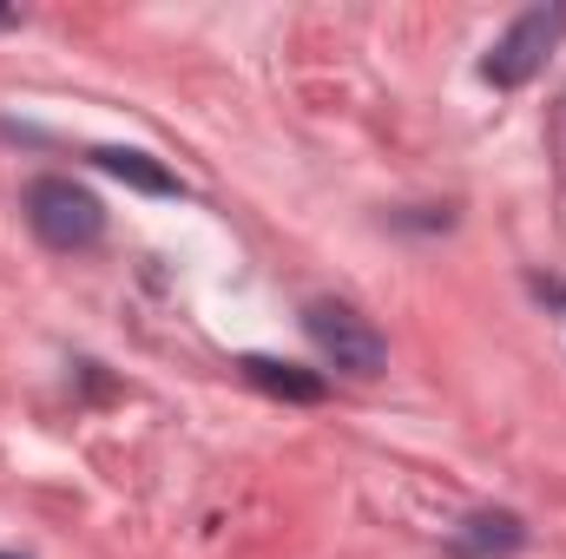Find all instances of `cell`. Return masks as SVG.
Segmentation results:
<instances>
[{
  "instance_id": "1",
  "label": "cell",
  "mask_w": 566,
  "mask_h": 559,
  "mask_svg": "<svg viewBox=\"0 0 566 559\" xmlns=\"http://www.w3.org/2000/svg\"><path fill=\"white\" fill-rule=\"evenodd\" d=\"M27 224L53 251H86L106 231V204L86 184H73V178H33L27 184Z\"/></svg>"
},
{
  "instance_id": "2",
  "label": "cell",
  "mask_w": 566,
  "mask_h": 559,
  "mask_svg": "<svg viewBox=\"0 0 566 559\" xmlns=\"http://www.w3.org/2000/svg\"><path fill=\"white\" fill-rule=\"evenodd\" d=\"M303 329H310V342H316V356L329 362V369H343V376H382V362H389V349H382V336L369 329V316H356L349 303H310L303 309Z\"/></svg>"
},
{
  "instance_id": "3",
  "label": "cell",
  "mask_w": 566,
  "mask_h": 559,
  "mask_svg": "<svg viewBox=\"0 0 566 559\" xmlns=\"http://www.w3.org/2000/svg\"><path fill=\"white\" fill-rule=\"evenodd\" d=\"M560 33H566V7H527L501 40H494V53H488V80L494 86H527L541 66H547V53L560 46Z\"/></svg>"
},
{
  "instance_id": "4",
  "label": "cell",
  "mask_w": 566,
  "mask_h": 559,
  "mask_svg": "<svg viewBox=\"0 0 566 559\" xmlns=\"http://www.w3.org/2000/svg\"><path fill=\"white\" fill-rule=\"evenodd\" d=\"M521 547H527V527H521L514 514H474V520H461V534H454V553H468V559L521 553Z\"/></svg>"
},
{
  "instance_id": "5",
  "label": "cell",
  "mask_w": 566,
  "mask_h": 559,
  "mask_svg": "<svg viewBox=\"0 0 566 559\" xmlns=\"http://www.w3.org/2000/svg\"><path fill=\"white\" fill-rule=\"evenodd\" d=\"M93 158H99V171H113V178L139 184V191H151V198H171V191H178V178H171L158 158H145V151H126V145H99Z\"/></svg>"
},
{
  "instance_id": "6",
  "label": "cell",
  "mask_w": 566,
  "mask_h": 559,
  "mask_svg": "<svg viewBox=\"0 0 566 559\" xmlns=\"http://www.w3.org/2000/svg\"><path fill=\"white\" fill-rule=\"evenodd\" d=\"M238 369H244L258 389L283 395V402H316V395H323V376H303V369H290V362H271V356H244Z\"/></svg>"
},
{
  "instance_id": "7",
  "label": "cell",
  "mask_w": 566,
  "mask_h": 559,
  "mask_svg": "<svg viewBox=\"0 0 566 559\" xmlns=\"http://www.w3.org/2000/svg\"><path fill=\"white\" fill-rule=\"evenodd\" d=\"M0 559H20V553H0Z\"/></svg>"
}]
</instances>
